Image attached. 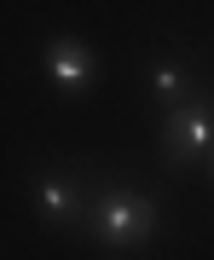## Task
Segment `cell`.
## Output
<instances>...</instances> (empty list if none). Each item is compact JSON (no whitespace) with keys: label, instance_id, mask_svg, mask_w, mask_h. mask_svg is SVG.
Wrapping results in <instances>:
<instances>
[{"label":"cell","instance_id":"6da1fadb","mask_svg":"<svg viewBox=\"0 0 214 260\" xmlns=\"http://www.w3.org/2000/svg\"><path fill=\"white\" fill-rule=\"evenodd\" d=\"M162 232V197L133 185V179H104L87 208V237L104 254H139Z\"/></svg>","mask_w":214,"mask_h":260},{"label":"cell","instance_id":"7a4b0ae2","mask_svg":"<svg viewBox=\"0 0 214 260\" xmlns=\"http://www.w3.org/2000/svg\"><path fill=\"white\" fill-rule=\"evenodd\" d=\"M29 208L47 232H87V208H93V179L64 162H35L29 168Z\"/></svg>","mask_w":214,"mask_h":260},{"label":"cell","instance_id":"3957f363","mask_svg":"<svg viewBox=\"0 0 214 260\" xmlns=\"http://www.w3.org/2000/svg\"><path fill=\"white\" fill-rule=\"evenodd\" d=\"M208 150H214V87L174 104V110H162V133H157V156L174 174L191 162H208Z\"/></svg>","mask_w":214,"mask_h":260},{"label":"cell","instance_id":"277c9868","mask_svg":"<svg viewBox=\"0 0 214 260\" xmlns=\"http://www.w3.org/2000/svg\"><path fill=\"white\" fill-rule=\"evenodd\" d=\"M41 75H47V87L64 104H75V99H87L99 87L104 64H99L93 41H81V35H47L41 41Z\"/></svg>","mask_w":214,"mask_h":260},{"label":"cell","instance_id":"5b68a950","mask_svg":"<svg viewBox=\"0 0 214 260\" xmlns=\"http://www.w3.org/2000/svg\"><path fill=\"white\" fill-rule=\"evenodd\" d=\"M150 104L157 110H174V104H186V99H197V93H208V75H203V64H197V52L191 47H168V52H157L150 58Z\"/></svg>","mask_w":214,"mask_h":260},{"label":"cell","instance_id":"8992f818","mask_svg":"<svg viewBox=\"0 0 214 260\" xmlns=\"http://www.w3.org/2000/svg\"><path fill=\"white\" fill-rule=\"evenodd\" d=\"M208 174H214V150H208Z\"/></svg>","mask_w":214,"mask_h":260}]
</instances>
